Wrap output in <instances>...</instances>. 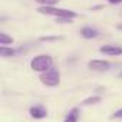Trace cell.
I'll use <instances>...</instances> for the list:
<instances>
[{
  "label": "cell",
  "instance_id": "obj_2",
  "mask_svg": "<svg viewBox=\"0 0 122 122\" xmlns=\"http://www.w3.org/2000/svg\"><path fill=\"white\" fill-rule=\"evenodd\" d=\"M39 13L42 15H47V16H55L56 19L59 17H69V19H73L76 17V12L73 10H66V9H56L53 6H40L37 9Z\"/></svg>",
  "mask_w": 122,
  "mask_h": 122
},
{
  "label": "cell",
  "instance_id": "obj_10",
  "mask_svg": "<svg viewBox=\"0 0 122 122\" xmlns=\"http://www.w3.org/2000/svg\"><path fill=\"white\" fill-rule=\"evenodd\" d=\"M15 50L12 47H6V46H0V56L2 57H7V56H13Z\"/></svg>",
  "mask_w": 122,
  "mask_h": 122
},
{
  "label": "cell",
  "instance_id": "obj_12",
  "mask_svg": "<svg viewBox=\"0 0 122 122\" xmlns=\"http://www.w3.org/2000/svg\"><path fill=\"white\" fill-rule=\"evenodd\" d=\"M98 102H101V96H91V98L83 101V105H93V103H98Z\"/></svg>",
  "mask_w": 122,
  "mask_h": 122
},
{
  "label": "cell",
  "instance_id": "obj_13",
  "mask_svg": "<svg viewBox=\"0 0 122 122\" xmlns=\"http://www.w3.org/2000/svg\"><path fill=\"white\" fill-rule=\"evenodd\" d=\"M111 118L112 119H122V109H118L116 112H113V115Z\"/></svg>",
  "mask_w": 122,
  "mask_h": 122
},
{
  "label": "cell",
  "instance_id": "obj_3",
  "mask_svg": "<svg viewBox=\"0 0 122 122\" xmlns=\"http://www.w3.org/2000/svg\"><path fill=\"white\" fill-rule=\"evenodd\" d=\"M40 81L46 86H57L59 82H60V73H59L57 69L50 68L46 72H42L40 73Z\"/></svg>",
  "mask_w": 122,
  "mask_h": 122
},
{
  "label": "cell",
  "instance_id": "obj_7",
  "mask_svg": "<svg viewBox=\"0 0 122 122\" xmlns=\"http://www.w3.org/2000/svg\"><path fill=\"white\" fill-rule=\"evenodd\" d=\"M81 36L85 39H95L98 36V30H95L92 27H83L81 30Z\"/></svg>",
  "mask_w": 122,
  "mask_h": 122
},
{
  "label": "cell",
  "instance_id": "obj_6",
  "mask_svg": "<svg viewBox=\"0 0 122 122\" xmlns=\"http://www.w3.org/2000/svg\"><path fill=\"white\" fill-rule=\"evenodd\" d=\"M101 53H105V55H109V56H119L122 55V47L121 46H112V45H106V46H102L99 49Z\"/></svg>",
  "mask_w": 122,
  "mask_h": 122
},
{
  "label": "cell",
  "instance_id": "obj_5",
  "mask_svg": "<svg viewBox=\"0 0 122 122\" xmlns=\"http://www.w3.org/2000/svg\"><path fill=\"white\" fill-rule=\"evenodd\" d=\"M29 113H30V116L35 118V119H43V118H46L47 111L45 109V106L36 105V106H32V108L29 109Z\"/></svg>",
  "mask_w": 122,
  "mask_h": 122
},
{
  "label": "cell",
  "instance_id": "obj_4",
  "mask_svg": "<svg viewBox=\"0 0 122 122\" xmlns=\"http://www.w3.org/2000/svg\"><path fill=\"white\" fill-rule=\"evenodd\" d=\"M88 68L92 69V71H98V72H102V71H108L111 68V63L108 60H99V59H93V60H89L88 62Z\"/></svg>",
  "mask_w": 122,
  "mask_h": 122
},
{
  "label": "cell",
  "instance_id": "obj_16",
  "mask_svg": "<svg viewBox=\"0 0 122 122\" xmlns=\"http://www.w3.org/2000/svg\"><path fill=\"white\" fill-rule=\"evenodd\" d=\"M121 76H122V73H121Z\"/></svg>",
  "mask_w": 122,
  "mask_h": 122
},
{
  "label": "cell",
  "instance_id": "obj_9",
  "mask_svg": "<svg viewBox=\"0 0 122 122\" xmlns=\"http://www.w3.org/2000/svg\"><path fill=\"white\" fill-rule=\"evenodd\" d=\"M13 43V37H10L6 33H0V45L6 46V45H12Z\"/></svg>",
  "mask_w": 122,
  "mask_h": 122
},
{
  "label": "cell",
  "instance_id": "obj_14",
  "mask_svg": "<svg viewBox=\"0 0 122 122\" xmlns=\"http://www.w3.org/2000/svg\"><path fill=\"white\" fill-rule=\"evenodd\" d=\"M59 37L56 36H46V37H40V40H57Z\"/></svg>",
  "mask_w": 122,
  "mask_h": 122
},
{
  "label": "cell",
  "instance_id": "obj_8",
  "mask_svg": "<svg viewBox=\"0 0 122 122\" xmlns=\"http://www.w3.org/2000/svg\"><path fill=\"white\" fill-rule=\"evenodd\" d=\"M78 119H79V109H78V108H73V109H71V112L66 115V118H65L63 122H78Z\"/></svg>",
  "mask_w": 122,
  "mask_h": 122
},
{
  "label": "cell",
  "instance_id": "obj_15",
  "mask_svg": "<svg viewBox=\"0 0 122 122\" xmlns=\"http://www.w3.org/2000/svg\"><path fill=\"white\" fill-rule=\"evenodd\" d=\"M109 2V5H119V3H122V0H108Z\"/></svg>",
  "mask_w": 122,
  "mask_h": 122
},
{
  "label": "cell",
  "instance_id": "obj_1",
  "mask_svg": "<svg viewBox=\"0 0 122 122\" xmlns=\"http://www.w3.org/2000/svg\"><path fill=\"white\" fill-rule=\"evenodd\" d=\"M52 66H53V59L49 55H39L30 60V68L35 72L42 73V72H46L47 69H50Z\"/></svg>",
  "mask_w": 122,
  "mask_h": 122
},
{
  "label": "cell",
  "instance_id": "obj_11",
  "mask_svg": "<svg viewBox=\"0 0 122 122\" xmlns=\"http://www.w3.org/2000/svg\"><path fill=\"white\" fill-rule=\"evenodd\" d=\"M36 3H39L40 6H55L59 0H35Z\"/></svg>",
  "mask_w": 122,
  "mask_h": 122
}]
</instances>
